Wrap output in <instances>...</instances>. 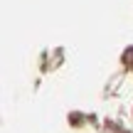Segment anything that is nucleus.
I'll return each mask as SVG.
<instances>
[{"label":"nucleus","instance_id":"obj_1","mask_svg":"<svg viewBox=\"0 0 133 133\" xmlns=\"http://www.w3.org/2000/svg\"><path fill=\"white\" fill-rule=\"evenodd\" d=\"M123 62H126V64H128L131 69H133V47H131V49H126V54H123Z\"/></svg>","mask_w":133,"mask_h":133}]
</instances>
